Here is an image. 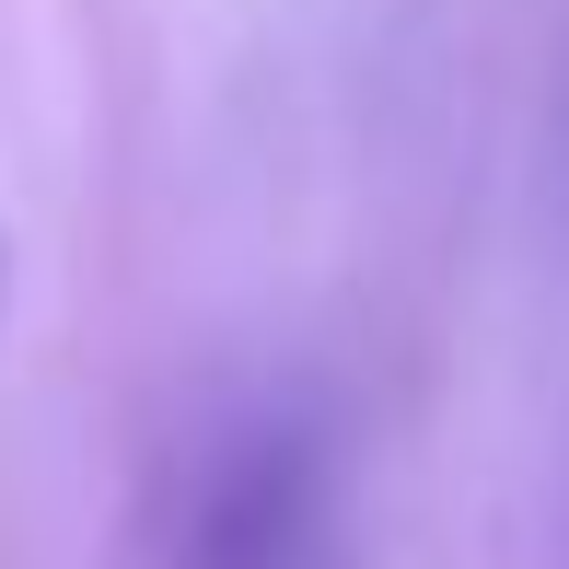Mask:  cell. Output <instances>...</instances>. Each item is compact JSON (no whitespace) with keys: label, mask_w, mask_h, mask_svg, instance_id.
<instances>
[{"label":"cell","mask_w":569,"mask_h":569,"mask_svg":"<svg viewBox=\"0 0 569 569\" xmlns=\"http://www.w3.org/2000/svg\"><path fill=\"white\" fill-rule=\"evenodd\" d=\"M0 302H12V244H0Z\"/></svg>","instance_id":"cell-1"}]
</instances>
